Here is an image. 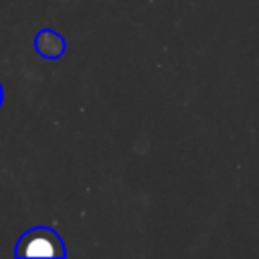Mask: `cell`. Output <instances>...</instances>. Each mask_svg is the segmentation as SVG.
Here are the masks:
<instances>
[{
  "label": "cell",
  "instance_id": "cell-1",
  "mask_svg": "<svg viewBox=\"0 0 259 259\" xmlns=\"http://www.w3.org/2000/svg\"><path fill=\"white\" fill-rule=\"evenodd\" d=\"M16 255L20 257H63L65 247L59 235L47 227H36L22 235L16 247Z\"/></svg>",
  "mask_w": 259,
  "mask_h": 259
},
{
  "label": "cell",
  "instance_id": "cell-2",
  "mask_svg": "<svg viewBox=\"0 0 259 259\" xmlns=\"http://www.w3.org/2000/svg\"><path fill=\"white\" fill-rule=\"evenodd\" d=\"M0 103H2V89H0Z\"/></svg>",
  "mask_w": 259,
  "mask_h": 259
}]
</instances>
